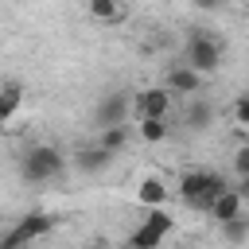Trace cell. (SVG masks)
<instances>
[{
	"mask_svg": "<svg viewBox=\"0 0 249 249\" xmlns=\"http://www.w3.org/2000/svg\"><path fill=\"white\" fill-rule=\"evenodd\" d=\"M222 191H226V183L218 171H183V179H179V198L195 210H206Z\"/></svg>",
	"mask_w": 249,
	"mask_h": 249,
	"instance_id": "cell-1",
	"label": "cell"
},
{
	"mask_svg": "<svg viewBox=\"0 0 249 249\" xmlns=\"http://www.w3.org/2000/svg\"><path fill=\"white\" fill-rule=\"evenodd\" d=\"M62 163L66 160H62V152L54 144H35V148H27L19 156V175L27 183H47V179H54L62 171Z\"/></svg>",
	"mask_w": 249,
	"mask_h": 249,
	"instance_id": "cell-2",
	"label": "cell"
},
{
	"mask_svg": "<svg viewBox=\"0 0 249 249\" xmlns=\"http://www.w3.org/2000/svg\"><path fill=\"white\" fill-rule=\"evenodd\" d=\"M175 230V218L163 210V206H152L148 210V218H140V226L128 233V241H124V249H160L163 241H167V233Z\"/></svg>",
	"mask_w": 249,
	"mask_h": 249,
	"instance_id": "cell-3",
	"label": "cell"
},
{
	"mask_svg": "<svg viewBox=\"0 0 249 249\" xmlns=\"http://www.w3.org/2000/svg\"><path fill=\"white\" fill-rule=\"evenodd\" d=\"M183 66H191L198 78L218 74V66H222V43H218V39H210V35H202V31H195V35L187 39Z\"/></svg>",
	"mask_w": 249,
	"mask_h": 249,
	"instance_id": "cell-4",
	"label": "cell"
},
{
	"mask_svg": "<svg viewBox=\"0 0 249 249\" xmlns=\"http://www.w3.org/2000/svg\"><path fill=\"white\" fill-rule=\"evenodd\" d=\"M54 214H47V210H35V214H27V218H19L4 237H0V249H23V245H31V241H39L43 233H51L54 230Z\"/></svg>",
	"mask_w": 249,
	"mask_h": 249,
	"instance_id": "cell-5",
	"label": "cell"
},
{
	"mask_svg": "<svg viewBox=\"0 0 249 249\" xmlns=\"http://www.w3.org/2000/svg\"><path fill=\"white\" fill-rule=\"evenodd\" d=\"M128 117H132V93H128V89H113V93H105V97L97 101V109H93V128L101 132V128L124 124Z\"/></svg>",
	"mask_w": 249,
	"mask_h": 249,
	"instance_id": "cell-6",
	"label": "cell"
},
{
	"mask_svg": "<svg viewBox=\"0 0 249 249\" xmlns=\"http://www.w3.org/2000/svg\"><path fill=\"white\" fill-rule=\"evenodd\" d=\"M132 113H136V121H140V117H163V121H167V113H171V93H167L163 86H148V89L132 93Z\"/></svg>",
	"mask_w": 249,
	"mask_h": 249,
	"instance_id": "cell-7",
	"label": "cell"
},
{
	"mask_svg": "<svg viewBox=\"0 0 249 249\" xmlns=\"http://www.w3.org/2000/svg\"><path fill=\"white\" fill-rule=\"evenodd\" d=\"M241 187L245 183H237V187H226L210 206H206V214L222 226V222H230V218H237V214H245V195H241Z\"/></svg>",
	"mask_w": 249,
	"mask_h": 249,
	"instance_id": "cell-8",
	"label": "cell"
},
{
	"mask_svg": "<svg viewBox=\"0 0 249 249\" xmlns=\"http://www.w3.org/2000/svg\"><path fill=\"white\" fill-rule=\"evenodd\" d=\"M163 89L167 93H183V97H195V93H202V78L191 70V66H171L167 70V78H163Z\"/></svg>",
	"mask_w": 249,
	"mask_h": 249,
	"instance_id": "cell-9",
	"label": "cell"
},
{
	"mask_svg": "<svg viewBox=\"0 0 249 249\" xmlns=\"http://www.w3.org/2000/svg\"><path fill=\"white\" fill-rule=\"evenodd\" d=\"M183 121H187V128H191V132H206V128L214 124V105H210L206 97H198V93H195V97L187 101Z\"/></svg>",
	"mask_w": 249,
	"mask_h": 249,
	"instance_id": "cell-10",
	"label": "cell"
},
{
	"mask_svg": "<svg viewBox=\"0 0 249 249\" xmlns=\"http://www.w3.org/2000/svg\"><path fill=\"white\" fill-rule=\"evenodd\" d=\"M109 163H113V156H109L105 148H82V152H74V167L86 171V175H97V171H105Z\"/></svg>",
	"mask_w": 249,
	"mask_h": 249,
	"instance_id": "cell-11",
	"label": "cell"
},
{
	"mask_svg": "<svg viewBox=\"0 0 249 249\" xmlns=\"http://www.w3.org/2000/svg\"><path fill=\"white\" fill-rule=\"evenodd\" d=\"M136 198H140V206H163L167 202V183L160 179V175H148V179H140V187H136Z\"/></svg>",
	"mask_w": 249,
	"mask_h": 249,
	"instance_id": "cell-12",
	"label": "cell"
},
{
	"mask_svg": "<svg viewBox=\"0 0 249 249\" xmlns=\"http://www.w3.org/2000/svg\"><path fill=\"white\" fill-rule=\"evenodd\" d=\"M86 12L97 23H121L128 8H124V0H86Z\"/></svg>",
	"mask_w": 249,
	"mask_h": 249,
	"instance_id": "cell-13",
	"label": "cell"
},
{
	"mask_svg": "<svg viewBox=\"0 0 249 249\" xmlns=\"http://www.w3.org/2000/svg\"><path fill=\"white\" fill-rule=\"evenodd\" d=\"M23 105V86L19 82H4L0 86V124H8Z\"/></svg>",
	"mask_w": 249,
	"mask_h": 249,
	"instance_id": "cell-14",
	"label": "cell"
},
{
	"mask_svg": "<svg viewBox=\"0 0 249 249\" xmlns=\"http://www.w3.org/2000/svg\"><path fill=\"white\" fill-rule=\"evenodd\" d=\"M124 144H128V124H113V128H101V136H97V148H105L109 156H117Z\"/></svg>",
	"mask_w": 249,
	"mask_h": 249,
	"instance_id": "cell-15",
	"label": "cell"
},
{
	"mask_svg": "<svg viewBox=\"0 0 249 249\" xmlns=\"http://www.w3.org/2000/svg\"><path fill=\"white\" fill-rule=\"evenodd\" d=\"M136 132H140L144 144H160V140L167 136V121H163V117H140Z\"/></svg>",
	"mask_w": 249,
	"mask_h": 249,
	"instance_id": "cell-16",
	"label": "cell"
},
{
	"mask_svg": "<svg viewBox=\"0 0 249 249\" xmlns=\"http://www.w3.org/2000/svg\"><path fill=\"white\" fill-rule=\"evenodd\" d=\"M222 233H226V241H230V245H241V241L249 237V218H245V214H237V218L222 222Z\"/></svg>",
	"mask_w": 249,
	"mask_h": 249,
	"instance_id": "cell-17",
	"label": "cell"
},
{
	"mask_svg": "<svg viewBox=\"0 0 249 249\" xmlns=\"http://www.w3.org/2000/svg\"><path fill=\"white\" fill-rule=\"evenodd\" d=\"M230 117H233V128H245L249 124V97H233Z\"/></svg>",
	"mask_w": 249,
	"mask_h": 249,
	"instance_id": "cell-18",
	"label": "cell"
},
{
	"mask_svg": "<svg viewBox=\"0 0 249 249\" xmlns=\"http://www.w3.org/2000/svg\"><path fill=\"white\" fill-rule=\"evenodd\" d=\"M233 171H237V183L249 179V148H237L233 152Z\"/></svg>",
	"mask_w": 249,
	"mask_h": 249,
	"instance_id": "cell-19",
	"label": "cell"
},
{
	"mask_svg": "<svg viewBox=\"0 0 249 249\" xmlns=\"http://www.w3.org/2000/svg\"><path fill=\"white\" fill-rule=\"evenodd\" d=\"M195 4H198V8H202V12H214V8H226V4H230V0H195Z\"/></svg>",
	"mask_w": 249,
	"mask_h": 249,
	"instance_id": "cell-20",
	"label": "cell"
}]
</instances>
